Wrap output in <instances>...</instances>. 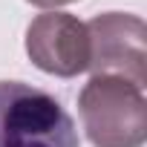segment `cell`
<instances>
[{"instance_id": "cell-2", "label": "cell", "mask_w": 147, "mask_h": 147, "mask_svg": "<svg viewBox=\"0 0 147 147\" xmlns=\"http://www.w3.org/2000/svg\"><path fill=\"white\" fill-rule=\"evenodd\" d=\"M78 110L95 147H141L147 141L144 90L124 78L92 75L78 95Z\"/></svg>"}, {"instance_id": "cell-3", "label": "cell", "mask_w": 147, "mask_h": 147, "mask_svg": "<svg viewBox=\"0 0 147 147\" xmlns=\"http://www.w3.org/2000/svg\"><path fill=\"white\" fill-rule=\"evenodd\" d=\"M90 66L95 75H115L144 90L147 84V26L136 15L107 12L87 23Z\"/></svg>"}, {"instance_id": "cell-1", "label": "cell", "mask_w": 147, "mask_h": 147, "mask_svg": "<svg viewBox=\"0 0 147 147\" xmlns=\"http://www.w3.org/2000/svg\"><path fill=\"white\" fill-rule=\"evenodd\" d=\"M0 147H81V141L58 98L23 81H0Z\"/></svg>"}, {"instance_id": "cell-4", "label": "cell", "mask_w": 147, "mask_h": 147, "mask_svg": "<svg viewBox=\"0 0 147 147\" xmlns=\"http://www.w3.org/2000/svg\"><path fill=\"white\" fill-rule=\"evenodd\" d=\"M26 55L49 75L75 78L90 66V35L87 23L66 12L38 15L26 29Z\"/></svg>"}, {"instance_id": "cell-5", "label": "cell", "mask_w": 147, "mask_h": 147, "mask_svg": "<svg viewBox=\"0 0 147 147\" xmlns=\"http://www.w3.org/2000/svg\"><path fill=\"white\" fill-rule=\"evenodd\" d=\"M35 6H43V9H55V6H66V3H75V0H29Z\"/></svg>"}]
</instances>
